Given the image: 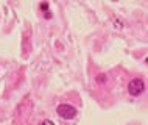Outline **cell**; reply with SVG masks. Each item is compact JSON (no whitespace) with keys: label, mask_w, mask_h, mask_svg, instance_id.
Masks as SVG:
<instances>
[{"label":"cell","mask_w":148,"mask_h":125,"mask_svg":"<svg viewBox=\"0 0 148 125\" xmlns=\"http://www.w3.org/2000/svg\"><path fill=\"white\" fill-rule=\"evenodd\" d=\"M143 88H145V84H143V81L140 78H134L131 80L130 84H128V92H130L131 95H140Z\"/></svg>","instance_id":"cell-2"},{"label":"cell","mask_w":148,"mask_h":125,"mask_svg":"<svg viewBox=\"0 0 148 125\" xmlns=\"http://www.w3.org/2000/svg\"><path fill=\"white\" fill-rule=\"evenodd\" d=\"M56 113L61 119H73L75 116H77V110H75L72 105H66V103L59 105Z\"/></svg>","instance_id":"cell-1"},{"label":"cell","mask_w":148,"mask_h":125,"mask_svg":"<svg viewBox=\"0 0 148 125\" xmlns=\"http://www.w3.org/2000/svg\"><path fill=\"white\" fill-rule=\"evenodd\" d=\"M39 125H55V124L51 122V120H44V122H41Z\"/></svg>","instance_id":"cell-3"}]
</instances>
